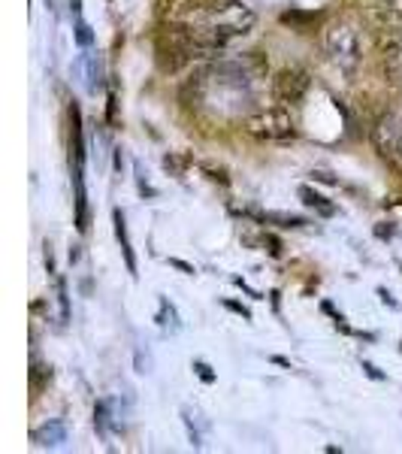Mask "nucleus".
I'll return each mask as SVG.
<instances>
[{
  "instance_id": "f257e3e1",
  "label": "nucleus",
  "mask_w": 402,
  "mask_h": 454,
  "mask_svg": "<svg viewBox=\"0 0 402 454\" xmlns=\"http://www.w3.org/2000/svg\"><path fill=\"white\" fill-rule=\"evenodd\" d=\"M254 19V10L243 0H212L185 19V27L175 31V43L185 58H218L233 40L251 31Z\"/></svg>"
},
{
  "instance_id": "f03ea898",
  "label": "nucleus",
  "mask_w": 402,
  "mask_h": 454,
  "mask_svg": "<svg viewBox=\"0 0 402 454\" xmlns=\"http://www.w3.org/2000/svg\"><path fill=\"white\" fill-rule=\"evenodd\" d=\"M254 76H258V64L251 58H221V61L209 64L191 82L194 104H212L215 115L233 119L251 106Z\"/></svg>"
},
{
  "instance_id": "7ed1b4c3",
  "label": "nucleus",
  "mask_w": 402,
  "mask_h": 454,
  "mask_svg": "<svg viewBox=\"0 0 402 454\" xmlns=\"http://www.w3.org/2000/svg\"><path fill=\"white\" fill-rule=\"evenodd\" d=\"M324 43H327L330 58L339 64V70H345V73L357 70V64H360V36H357V31L348 21H333L324 34Z\"/></svg>"
},
{
  "instance_id": "20e7f679",
  "label": "nucleus",
  "mask_w": 402,
  "mask_h": 454,
  "mask_svg": "<svg viewBox=\"0 0 402 454\" xmlns=\"http://www.w3.org/2000/svg\"><path fill=\"white\" fill-rule=\"evenodd\" d=\"M245 130L254 140H269V143L294 140L297 137V124L290 119L288 109H263V113L251 115L245 121Z\"/></svg>"
},
{
  "instance_id": "39448f33",
  "label": "nucleus",
  "mask_w": 402,
  "mask_h": 454,
  "mask_svg": "<svg viewBox=\"0 0 402 454\" xmlns=\"http://www.w3.org/2000/svg\"><path fill=\"white\" fill-rule=\"evenodd\" d=\"M375 145L382 155L402 164V119H397V115L382 119V124L375 128Z\"/></svg>"
},
{
  "instance_id": "423d86ee",
  "label": "nucleus",
  "mask_w": 402,
  "mask_h": 454,
  "mask_svg": "<svg viewBox=\"0 0 402 454\" xmlns=\"http://www.w3.org/2000/svg\"><path fill=\"white\" fill-rule=\"evenodd\" d=\"M305 88H309V76L297 67L282 70L279 76H275V98H279L282 104H297Z\"/></svg>"
},
{
  "instance_id": "0eeeda50",
  "label": "nucleus",
  "mask_w": 402,
  "mask_h": 454,
  "mask_svg": "<svg viewBox=\"0 0 402 454\" xmlns=\"http://www.w3.org/2000/svg\"><path fill=\"white\" fill-rule=\"evenodd\" d=\"M34 442L36 445H61V442H67V427H64L61 421L46 424V427L34 434Z\"/></svg>"
},
{
  "instance_id": "6e6552de",
  "label": "nucleus",
  "mask_w": 402,
  "mask_h": 454,
  "mask_svg": "<svg viewBox=\"0 0 402 454\" xmlns=\"http://www.w3.org/2000/svg\"><path fill=\"white\" fill-rule=\"evenodd\" d=\"M115 237L121 243V252H124V261H128V270L136 273V261H134V248H130V237H128V224H124V215L115 209Z\"/></svg>"
},
{
  "instance_id": "1a4fd4ad",
  "label": "nucleus",
  "mask_w": 402,
  "mask_h": 454,
  "mask_svg": "<svg viewBox=\"0 0 402 454\" xmlns=\"http://www.w3.org/2000/svg\"><path fill=\"white\" fill-rule=\"evenodd\" d=\"M299 197H303V203L305 207H312V209H318L321 215H333V207L327 203V197H321L318 192H312V188H299Z\"/></svg>"
},
{
  "instance_id": "9d476101",
  "label": "nucleus",
  "mask_w": 402,
  "mask_h": 454,
  "mask_svg": "<svg viewBox=\"0 0 402 454\" xmlns=\"http://www.w3.org/2000/svg\"><path fill=\"white\" fill-rule=\"evenodd\" d=\"M76 40L82 43V46H88V43H91V34H88V25H85V21H79V27H76Z\"/></svg>"
},
{
  "instance_id": "9b49d317",
  "label": "nucleus",
  "mask_w": 402,
  "mask_h": 454,
  "mask_svg": "<svg viewBox=\"0 0 402 454\" xmlns=\"http://www.w3.org/2000/svg\"><path fill=\"white\" fill-rule=\"evenodd\" d=\"M194 370L200 372V379H203V382H215V376H212V372H209L206 364H200V361H197V364H194Z\"/></svg>"
},
{
  "instance_id": "f8f14e48",
  "label": "nucleus",
  "mask_w": 402,
  "mask_h": 454,
  "mask_svg": "<svg viewBox=\"0 0 402 454\" xmlns=\"http://www.w3.org/2000/svg\"><path fill=\"white\" fill-rule=\"evenodd\" d=\"M170 263H173V267H179V270H182V273H188V276H194V267H188V263H185V261H179V258H173Z\"/></svg>"
},
{
  "instance_id": "ddd939ff",
  "label": "nucleus",
  "mask_w": 402,
  "mask_h": 454,
  "mask_svg": "<svg viewBox=\"0 0 402 454\" xmlns=\"http://www.w3.org/2000/svg\"><path fill=\"white\" fill-rule=\"evenodd\" d=\"M363 370H367V372H369V376H372V379H382V372H378L375 367H372V364H363Z\"/></svg>"
},
{
  "instance_id": "4468645a",
  "label": "nucleus",
  "mask_w": 402,
  "mask_h": 454,
  "mask_svg": "<svg viewBox=\"0 0 402 454\" xmlns=\"http://www.w3.org/2000/svg\"><path fill=\"white\" fill-rule=\"evenodd\" d=\"M70 6H73V12H79L82 10V0H70Z\"/></svg>"
}]
</instances>
